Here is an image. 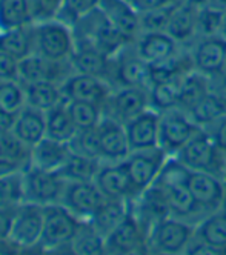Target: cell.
Here are the masks:
<instances>
[{
	"mask_svg": "<svg viewBox=\"0 0 226 255\" xmlns=\"http://www.w3.org/2000/svg\"><path fill=\"white\" fill-rule=\"evenodd\" d=\"M188 174H190V169L185 168L176 157H168L154 185L163 194L169 214L197 225L205 215L188 189Z\"/></svg>",
	"mask_w": 226,
	"mask_h": 255,
	"instance_id": "obj_1",
	"label": "cell"
},
{
	"mask_svg": "<svg viewBox=\"0 0 226 255\" xmlns=\"http://www.w3.org/2000/svg\"><path fill=\"white\" fill-rule=\"evenodd\" d=\"M75 43H82L96 48L106 56H114L125 45L133 43L128 42L123 35L116 29V26L109 22L100 8L94 9L83 19L72 26Z\"/></svg>",
	"mask_w": 226,
	"mask_h": 255,
	"instance_id": "obj_2",
	"label": "cell"
},
{
	"mask_svg": "<svg viewBox=\"0 0 226 255\" xmlns=\"http://www.w3.org/2000/svg\"><path fill=\"white\" fill-rule=\"evenodd\" d=\"M174 157L190 171L226 178V154L205 129H200Z\"/></svg>",
	"mask_w": 226,
	"mask_h": 255,
	"instance_id": "obj_3",
	"label": "cell"
},
{
	"mask_svg": "<svg viewBox=\"0 0 226 255\" xmlns=\"http://www.w3.org/2000/svg\"><path fill=\"white\" fill-rule=\"evenodd\" d=\"M80 225V218L68 211L62 203L45 206V220L39 249L43 252H59L62 249H68L71 252V243Z\"/></svg>",
	"mask_w": 226,
	"mask_h": 255,
	"instance_id": "obj_4",
	"label": "cell"
},
{
	"mask_svg": "<svg viewBox=\"0 0 226 255\" xmlns=\"http://www.w3.org/2000/svg\"><path fill=\"white\" fill-rule=\"evenodd\" d=\"M196 235V225L169 215L157 222L148 234L149 254L179 255L185 254Z\"/></svg>",
	"mask_w": 226,
	"mask_h": 255,
	"instance_id": "obj_5",
	"label": "cell"
},
{
	"mask_svg": "<svg viewBox=\"0 0 226 255\" xmlns=\"http://www.w3.org/2000/svg\"><path fill=\"white\" fill-rule=\"evenodd\" d=\"M75 48L74 31L57 19L34 22V52L49 60H69Z\"/></svg>",
	"mask_w": 226,
	"mask_h": 255,
	"instance_id": "obj_6",
	"label": "cell"
},
{
	"mask_svg": "<svg viewBox=\"0 0 226 255\" xmlns=\"http://www.w3.org/2000/svg\"><path fill=\"white\" fill-rule=\"evenodd\" d=\"M109 83L112 89L120 86H140L149 89L151 65L142 59L134 46V42L125 45L117 54L112 56Z\"/></svg>",
	"mask_w": 226,
	"mask_h": 255,
	"instance_id": "obj_7",
	"label": "cell"
},
{
	"mask_svg": "<svg viewBox=\"0 0 226 255\" xmlns=\"http://www.w3.org/2000/svg\"><path fill=\"white\" fill-rule=\"evenodd\" d=\"M66 181L68 180H65L60 172L29 166L23 172L25 202L40 206L57 205L62 202Z\"/></svg>",
	"mask_w": 226,
	"mask_h": 255,
	"instance_id": "obj_8",
	"label": "cell"
},
{
	"mask_svg": "<svg viewBox=\"0 0 226 255\" xmlns=\"http://www.w3.org/2000/svg\"><path fill=\"white\" fill-rule=\"evenodd\" d=\"M45 206L23 202L14 211L9 243L17 251H28L39 248L43 231Z\"/></svg>",
	"mask_w": 226,
	"mask_h": 255,
	"instance_id": "obj_9",
	"label": "cell"
},
{
	"mask_svg": "<svg viewBox=\"0 0 226 255\" xmlns=\"http://www.w3.org/2000/svg\"><path fill=\"white\" fill-rule=\"evenodd\" d=\"M200 129L191 116L180 108L160 113L159 146L169 157H174Z\"/></svg>",
	"mask_w": 226,
	"mask_h": 255,
	"instance_id": "obj_10",
	"label": "cell"
},
{
	"mask_svg": "<svg viewBox=\"0 0 226 255\" xmlns=\"http://www.w3.org/2000/svg\"><path fill=\"white\" fill-rule=\"evenodd\" d=\"M105 254H149L148 232L131 209L122 220V223H119L105 237Z\"/></svg>",
	"mask_w": 226,
	"mask_h": 255,
	"instance_id": "obj_11",
	"label": "cell"
},
{
	"mask_svg": "<svg viewBox=\"0 0 226 255\" xmlns=\"http://www.w3.org/2000/svg\"><path fill=\"white\" fill-rule=\"evenodd\" d=\"M151 108L149 89L140 86L114 88L103 105V116L120 123H128Z\"/></svg>",
	"mask_w": 226,
	"mask_h": 255,
	"instance_id": "obj_12",
	"label": "cell"
},
{
	"mask_svg": "<svg viewBox=\"0 0 226 255\" xmlns=\"http://www.w3.org/2000/svg\"><path fill=\"white\" fill-rule=\"evenodd\" d=\"M169 155L160 146H157L153 149L131 151L129 155L123 160L129 178L137 189L139 195L154 185Z\"/></svg>",
	"mask_w": 226,
	"mask_h": 255,
	"instance_id": "obj_13",
	"label": "cell"
},
{
	"mask_svg": "<svg viewBox=\"0 0 226 255\" xmlns=\"http://www.w3.org/2000/svg\"><path fill=\"white\" fill-rule=\"evenodd\" d=\"M186 183L205 217L226 205V178L208 172L190 171Z\"/></svg>",
	"mask_w": 226,
	"mask_h": 255,
	"instance_id": "obj_14",
	"label": "cell"
},
{
	"mask_svg": "<svg viewBox=\"0 0 226 255\" xmlns=\"http://www.w3.org/2000/svg\"><path fill=\"white\" fill-rule=\"evenodd\" d=\"M96 181H66L62 205L82 222L91 220L106 202Z\"/></svg>",
	"mask_w": 226,
	"mask_h": 255,
	"instance_id": "obj_15",
	"label": "cell"
},
{
	"mask_svg": "<svg viewBox=\"0 0 226 255\" xmlns=\"http://www.w3.org/2000/svg\"><path fill=\"white\" fill-rule=\"evenodd\" d=\"M72 72L69 60H49L37 52L18 60V80L22 83L52 82L62 85Z\"/></svg>",
	"mask_w": 226,
	"mask_h": 255,
	"instance_id": "obj_16",
	"label": "cell"
},
{
	"mask_svg": "<svg viewBox=\"0 0 226 255\" xmlns=\"http://www.w3.org/2000/svg\"><path fill=\"white\" fill-rule=\"evenodd\" d=\"M94 181L106 198L134 202L139 197L123 161H102Z\"/></svg>",
	"mask_w": 226,
	"mask_h": 255,
	"instance_id": "obj_17",
	"label": "cell"
},
{
	"mask_svg": "<svg viewBox=\"0 0 226 255\" xmlns=\"http://www.w3.org/2000/svg\"><path fill=\"white\" fill-rule=\"evenodd\" d=\"M60 88L65 100L91 102L100 106L105 105L109 94L112 93V86L106 80L88 74H80V72H72L60 85Z\"/></svg>",
	"mask_w": 226,
	"mask_h": 255,
	"instance_id": "obj_18",
	"label": "cell"
},
{
	"mask_svg": "<svg viewBox=\"0 0 226 255\" xmlns=\"http://www.w3.org/2000/svg\"><path fill=\"white\" fill-rule=\"evenodd\" d=\"M137 52L149 65H162L176 59L186 48L176 42L171 35L165 31L142 32L134 42Z\"/></svg>",
	"mask_w": 226,
	"mask_h": 255,
	"instance_id": "obj_19",
	"label": "cell"
},
{
	"mask_svg": "<svg viewBox=\"0 0 226 255\" xmlns=\"http://www.w3.org/2000/svg\"><path fill=\"white\" fill-rule=\"evenodd\" d=\"M126 137L131 151L153 149L159 146L160 113L149 108L133 120L125 123Z\"/></svg>",
	"mask_w": 226,
	"mask_h": 255,
	"instance_id": "obj_20",
	"label": "cell"
},
{
	"mask_svg": "<svg viewBox=\"0 0 226 255\" xmlns=\"http://www.w3.org/2000/svg\"><path fill=\"white\" fill-rule=\"evenodd\" d=\"M226 40L222 35H199L188 46L191 52L194 69L205 76H216L222 65Z\"/></svg>",
	"mask_w": 226,
	"mask_h": 255,
	"instance_id": "obj_21",
	"label": "cell"
},
{
	"mask_svg": "<svg viewBox=\"0 0 226 255\" xmlns=\"http://www.w3.org/2000/svg\"><path fill=\"white\" fill-rule=\"evenodd\" d=\"M102 161H123L129 152V141L126 137L125 125L103 116L97 126Z\"/></svg>",
	"mask_w": 226,
	"mask_h": 255,
	"instance_id": "obj_22",
	"label": "cell"
},
{
	"mask_svg": "<svg viewBox=\"0 0 226 255\" xmlns=\"http://www.w3.org/2000/svg\"><path fill=\"white\" fill-rule=\"evenodd\" d=\"M99 8L116 26V29L128 42H136L142 32L140 12L126 0H102Z\"/></svg>",
	"mask_w": 226,
	"mask_h": 255,
	"instance_id": "obj_23",
	"label": "cell"
},
{
	"mask_svg": "<svg viewBox=\"0 0 226 255\" xmlns=\"http://www.w3.org/2000/svg\"><path fill=\"white\" fill-rule=\"evenodd\" d=\"M71 66L74 72L88 74L94 77H100L109 83L111 69H112V57L106 56L105 52L82 43H75V48L69 57ZM111 85V83H109Z\"/></svg>",
	"mask_w": 226,
	"mask_h": 255,
	"instance_id": "obj_24",
	"label": "cell"
},
{
	"mask_svg": "<svg viewBox=\"0 0 226 255\" xmlns=\"http://www.w3.org/2000/svg\"><path fill=\"white\" fill-rule=\"evenodd\" d=\"M31 166V148L12 132L0 135V175L20 174Z\"/></svg>",
	"mask_w": 226,
	"mask_h": 255,
	"instance_id": "obj_25",
	"label": "cell"
},
{
	"mask_svg": "<svg viewBox=\"0 0 226 255\" xmlns=\"http://www.w3.org/2000/svg\"><path fill=\"white\" fill-rule=\"evenodd\" d=\"M166 32L182 46H190L199 37V8L179 2L174 6Z\"/></svg>",
	"mask_w": 226,
	"mask_h": 255,
	"instance_id": "obj_26",
	"label": "cell"
},
{
	"mask_svg": "<svg viewBox=\"0 0 226 255\" xmlns=\"http://www.w3.org/2000/svg\"><path fill=\"white\" fill-rule=\"evenodd\" d=\"M71 152L69 143L45 137L31 148V166L59 172L65 166Z\"/></svg>",
	"mask_w": 226,
	"mask_h": 255,
	"instance_id": "obj_27",
	"label": "cell"
},
{
	"mask_svg": "<svg viewBox=\"0 0 226 255\" xmlns=\"http://www.w3.org/2000/svg\"><path fill=\"white\" fill-rule=\"evenodd\" d=\"M17 138L32 148L46 137V114L39 109L25 105L15 114L14 126L11 131Z\"/></svg>",
	"mask_w": 226,
	"mask_h": 255,
	"instance_id": "obj_28",
	"label": "cell"
},
{
	"mask_svg": "<svg viewBox=\"0 0 226 255\" xmlns=\"http://www.w3.org/2000/svg\"><path fill=\"white\" fill-rule=\"evenodd\" d=\"M0 51L17 60L31 56L34 52V23L0 31Z\"/></svg>",
	"mask_w": 226,
	"mask_h": 255,
	"instance_id": "obj_29",
	"label": "cell"
},
{
	"mask_svg": "<svg viewBox=\"0 0 226 255\" xmlns=\"http://www.w3.org/2000/svg\"><path fill=\"white\" fill-rule=\"evenodd\" d=\"M45 114H46V137L66 143H69L75 137L79 129L71 119V114L68 111V103L65 99L59 105L51 108Z\"/></svg>",
	"mask_w": 226,
	"mask_h": 255,
	"instance_id": "obj_30",
	"label": "cell"
},
{
	"mask_svg": "<svg viewBox=\"0 0 226 255\" xmlns=\"http://www.w3.org/2000/svg\"><path fill=\"white\" fill-rule=\"evenodd\" d=\"M22 85L25 89L26 105L39 109V111L46 113L63 100L62 88L57 83L34 82V83H22Z\"/></svg>",
	"mask_w": 226,
	"mask_h": 255,
	"instance_id": "obj_31",
	"label": "cell"
},
{
	"mask_svg": "<svg viewBox=\"0 0 226 255\" xmlns=\"http://www.w3.org/2000/svg\"><path fill=\"white\" fill-rule=\"evenodd\" d=\"M208 94H210V76H205L194 69L191 72H188L180 83L179 108L186 113L191 111Z\"/></svg>",
	"mask_w": 226,
	"mask_h": 255,
	"instance_id": "obj_32",
	"label": "cell"
},
{
	"mask_svg": "<svg viewBox=\"0 0 226 255\" xmlns=\"http://www.w3.org/2000/svg\"><path fill=\"white\" fill-rule=\"evenodd\" d=\"M196 237L226 251V205L202 218L196 225Z\"/></svg>",
	"mask_w": 226,
	"mask_h": 255,
	"instance_id": "obj_33",
	"label": "cell"
},
{
	"mask_svg": "<svg viewBox=\"0 0 226 255\" xmlns=\"http://www.w3.org/2000/svg\"><path fill=\"white\" fill-rule=\"evenodd\" d=\"M129 209H131V202L108 198L89 222L96 226V229L103 237H106L119 223H122V220L128 215Z\"/></svg>",
	"mask_w": 226,
	"mask_h": 255,
	"instance_id": "obj_34",
	"label": "cell"
},
{
	"mask_svg": "<svg viewBox=\"0 0 226 255\" xmlns=\"http://www.w3.org/2000/svg\"><path fill=\"white\" fill-rule=\"evenodd\" d=\"M34 23L28 0H0V31Z\"/></svg>",
	"mask_w": 226,
	"mask_h": 255,
	"instance_id": "obj_35",
	"label": "cell"
},
{
	"mask_svg": "<svg viewBox=\"0 0 226 255\" xmlns=\"http://www.w3.org/2000/svg\"><path fill=\"white\" fill-rule=\"evenodd\" d=\"M100 165L102 160L72 151L65 166L59 172L68 181H94Z\"/></svg>",
	"mask_w": 226,
	"mask_h": 255,
	"instance_id": "obj_36",
	"label": "cell"
},
{
	"mask_svg": "<svg viewBox=\"0 0 226 255\" xmlns=\"http://www.w3.org/2000/svg\"><path fill=\"white\" fill-rule=\"evenodd\" d=\"M71 252L79 255L105 254V237L89 220L82 222L77 234L71 243Z\"/></svg>",
	"mask_w": 226,
	"mask_h": 255,
	"instance_id": "obj_37",
	"label": "cell"
},
{
	"mask_svg": "<svg viewBox=\"0 0 226 255\" xmlns=\"http://www.w3.org/2000/svg\"><path fill=\"white\" fill-rule=\"evenodd\" d=\"M182 80L183 77L151 85L149 86L151 108L159 113H165L169 111V109L179 108V94H180Z\"/></svg>",
	"mask_w": 226,
	"mask_h": 255,
	"instance_id": "obj_38",
	"label": "cell"
},
{
	"mask_svg": "<svg viewBox=\"0 0 226 255\" xmlns=\"http://www.w3.org/2000/svg\"><path fill=\"white\" fill-rule=\"evenodd\" d=\"M68 111L77 129H91L96 128L103 119V106L91 102H75L66 100Z\"/></svg>",
	"mask_w": 226,
	"mask_h": 255,
	"instance_id": "obj_39",
	"label": "cell"
},
{
	"mask_svg": "<svg viewBox=\"0 0 226 255\" xmlns=\"http://www.w3.org/2000/svg\"><path fill=\"white\" fill-rule=\"evenodd\" d=\"M102 0H63L57 14L54 19H57L68 26H74L85 15L97 9Z\"/></svg>",
	"mask_w": 226,
	"mask_h": 255,
	"instance_id": "obj_40",
	"label": "cell"
},
{
	"mask_svg": "<svg viewBox=\"0 0 226 255\" xmlns=\"http://www.w3.org/2000/svg\"><path fill=\"white\" fill-rule=\"evenodd\" d=\"M188 114L191 116L199 128L205 129L226 114V108L210 93L197 106H194L191 111H188Z\"/></svg>",
	"mask_w": 226,
	"mask_h": 255,
	"instance_id": "obj_41",
	"label": "cell"
},
{
	"mask_svg": "<svg viewBox=\"0 0 226 255\" xmlns=\"http://www.w3.org/2000/svg\"><path fill=\"white\" fill-rule=\"evenodd\" d=\"M23 202V172L0 175V208H15Z\"/></svg>",
	"mask_w": 226,
	"mask_h": 255,
	"instance_id": "obj_42",
	"label": "cell"
},
{
	"mask_svg": "<svg viewBox=\"0 0 226 255\" xmlns=\"http://www.w3.org/2000/svg\"><path fill=\"white\" fill-rule=\"evenodd\" d=\"M26 105L20 80H0V109L17 114Z\"/></svg>",
	"mask_w": 226,
	"mask_h": 255,
	"instance_id": "obj_43",
	"label": "cell"
},
{
	"mask_svg": "<svg viewBox=\"0 0 226 255\" xmlns=\"http://www.w3.org/2000/svg\"><path fill=\"white\" fill-rule=\"evenodd\" d=\"M177 3H166V5H162L159 8L151 9V11L140 12L142 32H151V31H165L166 32L169 19H171V14Z\"/></svg>",
	"mask_w": 226,
	"mask_h": 255,
	"instance_id": "obj_44",
	"label": "cell"
},
{
	"mask_svg": "<svg viewBox=\"0 0 226 255\" xmlns=\"http://www.w3.org/2000/svg\"><path fill=\"white\" fill-rule=\"evenodd\" d=\"M97 126L91 128V129H80V131H77L75 137L69 141L71 149L75 151V152H79V154H83L86 157H92V158L102 160Z\"/></svg>",
	"mask_w": 226,
	"mask_h": 255,
	"instance_id": "obj_45",
	"label": "cell"
},
{
	"mask_svg": "<svg viewBox=\"0 0 226 255\" xmlns=\"http://www.w3.org/2000/svg\"><path fill=\"white\" fill-rule=\"evenodd\" d=\"M225 12L210 5L199 8V35H220Z\"/></svg>",
	"mask_w": 226,
	"mask_h": 255,
	"instance_id": "obj_46",
	"label": "cell"
},
{
	"mask_svg": "<svg viewBox=\"0 0 226 255\" xmlns=\"http://www.w3.org/2000/svg\"><path fill=\"white\" fill-rule=\"evenodd\" d=\"M185 255H226V251L206 243L194 235V239L191 240V243L188 245L185 251Z\"/></svg>",
	"mask_w": 226,
	"mask_h": 255,
	"instance_id": "obj_47",
	"label": "cell"
},
{
	"mask_svg": "<svg viewBox=\"0 0 226 255\" xmlns=\"http://www.w3.org/2000/svg\"><path fill=\"white\" fill-rule=\"evenodd\" d=\"M0 80H18V60L0 51Z\"/></svg>",
	"mask_w": 226,
	"mask_h": 255,
	"instance_id": "obj_48",
	"label": "cell"
},
{
	"mask_svg": "<svg viewBox=\"0 0 226 255\" xmlns=\"http://www.w3.org/2000/svg\"><path fill=\"white\" fill-rule=\"evenodd\" d=\"M205 131L211 135L214 143L226 154V114L219 120H216L208 128H205Z\"/></svg>",
	"mask_w": 226,
	"mask_h": 255,
	"instance_id": "obj_49",
	"label": "cell"
},
{
	"mask_svg": "<svg viewBox=\"0 0 226 255\" xmlns=\"http://www.w3.org/2000/svg\"><path fill=\"white\" fill-rule=\"evenodd\" d=\"M15 208H0V243L9 242Z\"/></svg>",
	"mask_w": 226,
	"mask_h": 255,
	"instance_id": "obj_50",
	"label": "cell"
},
{
	"mask_svg": "<svg viewBox=\"0 0 226 255\" xmlns=\"http://www.w3.org/2000/svg\"><path fill=\"white\" fill-rule=\"evenodd\" d=\"M210 93L226 108V77L216 74L210 77Z\"/></svg>",
	"mask_w": 226,
	"mask_h": 255,
	"instance_id": "obj_51",
	"label": "cell"
},
{
	"mask_svg": "<svg viewBox=\"0 0 226 255\" xmlns=\"http://www.w3.org/2000/svg\"><path fill=\"white\" fill-rule=\"evenodd\" d=\"M126 2L131 6H134L139 12H146L154 8H159L162 5H166L163 0H126Z\"/></svg>",
	"mask_w": 226,
	"mask_h": 255,
	"instance_id": "obj_52",
	"label": "cell"
},
{
	"mask_svg": "<svg viewBox=\"0 0 226 255\" xmlns=\"http://www.w3.org/2000/svg\"><path fill=\"white\" fill-rule=\"evenodd\" d=\"M14 120H15V114L8 113L5 109H0V135L12 131Z\"/></svg>",
	"mask_w": 226,
	"mask_h": 255,
	"instance_id": "obj_53",
	"label": "cell"
},
{
	"mask_svg": "<svg viewBox=\"0 0 226 255\" xmlns=\"http://www.w3.org/2000/svg\"><path fill=\"white\" fill-rule=\"evenodd\" d=\"M63 0H42V8H43V20L54 19L57 14L60 5Z\"/></svg>",
	"mask_w": 226,
	"mask_h": 255,
	"instance_id": "obj_54",
	"label": "cell"
},
{
	"mask_svg": "<svg viewBox=\"0 0 226 255\" xmlns=\"http://www.w3.org/2000/svg\"><path fill=\"white\" fill-rule=\"evenodd\" d=\"M28 3L32 9L34 22L43 20V8H42V0H28Z\"/></svg>",
	"mask_w": 226,
	"mask_h": 255,
	"instance_id": "obj_55",
	"label": "cell"
},
{
	"mask_svg": "<svg viewBox=\"0 0 226 255\" xmlns=\"http://www.w3.org/2000/svg\"><path fill=\"white\" fill-rule=\"evenodd\" d=\"M208 5L216 8V9H220V11L226 12V0H210Z\"/></svg>",
	"mask_w": 226,
	"mask_h": 255,
	"instance_id": "obj_56",
	"label": "cell"
},
{
	"mask_svg": "<svg viewBox=\"0 0 226 255\" xmlns=\"http://www.w3.org/2000/svg\"><path fill=\"white\" fill-rule=\"evenodd\" d=\"M182 2H185V3H190V5H193V6H196V8H202V6H206L210 3V0H182Z\"/></svg>",
	"mask_w": 226,
	"mask_h": 255,
	"instance_id": "obj_57",
	"label": "cell"
},
{
	"mask_svg": "<svg viewBox=\"0 0 226 255\" xmlns=\"http://www.w3.org/2000/svg\"><path fill=\"white\" fill-rule=\"evenodd\" d=\"M219 74L226 77V46H225V54H223V59H222V65L219 69Z\"/></svg>",
	"mask_w": 226,
	"mask_h": 255,
	"instance_id": "obj_58",
	"label": "cell"
},
{
	"mask_svg": "<svg viewBox=\"0 0 226 255\" xmlns=\"http://www.w3.org/2000/svg\"><path fill=\"white\" fill-rule=\"evenodd\" d=\"M220 35L226 40V12H225V17H223V25H222V32H220Z\"/></svg>",
	"mask_w": 226,
	"mask_h": 255,
	"instance_id": "obj_59",
	"label": "cell"
},
{
	"mask_svg": "<svg viewBox=\"0 0 226 255\" xmlns=\"http://www.w3.org/2000/svg\"><path fill=\"white\" fill-rule=\"evenodd\" d=\"M165 3H177V2H182V0H163Z\"/></svg>",
	"mask_w": 226,
	"mask_h": 255,
	"instance_id": "obj_60",
	"label": "cell"
}]
</instances>
